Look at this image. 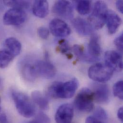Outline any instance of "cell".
I'll return each mask as SVG.
<instances>
[{
	"mask_svg": "<svg viewBox=\"0 0 123 123\" xmlns=\"http://www.w3.org/2000/svg\"><path fill=\"white\" fill-rule=\"evenodd\" d=\"M79 85V81L75 78L65 82L56 81L49 87L48 94L54 99L70 98L75 93Z\"/></svg>",
	"mask_w": 123,
	"mask_h": 123,
	"instance_id": "cell-1",
	"label": "cell"
},
{
	"mask_svg": "<svg viewBox=\"0 0 123 123\" xmlns=\"http://www.w3.org/2000/svg\"><path fill=\"white\" fill-rule=\"evenodd\" d=\"M11 95L16 109L20 115L27 118L35 115L36 108L34 103L27 95L17 90H12Z\"/></svg>",
	"mask_w": 123,
	"mask_h": 123,
	"instance_id": "cell-2",
	"label": "cell"
},
{
	"mask_svg": "<svg viewBox=\"0 0 123 123\" xmlns=\"http://www.w3.org/2000/svg\"><path fill=\"white\" fill-rule=\"evenodd\" d=\"M108 11L106 4L104 1H97L94 3L88 18V22L94 29H99L103 27L105 24Z\"/></svg>",
	"mask_w": 123,
	"mask_h": 123,
	"instance_id": "cell-3",
	"label": "cell"
},
{
	"mask_svg": "<svg viewBox=\"0 0 123 123\" xmlns=\"http://www.w3.org/2000/svg\"><path fill=\"white\" fill-rule=\"evenodd\" d=\"M93 92L90 89L82 88L77 94L74 100L76 108L83 112L91 111L94 107Z\"/></svg>",
	"mask_w": 123,
	"mask_h": 123,
	"instance_id": "cell-4",
	"label": "cell"
},
{
	"mask_svg": "<svg viewBox=\"0 0 123 123\" xmlns=\"http://www.w3.org/2000/svg\"><path fill=\"white\" fill-rule=\"evenodd\" d=\"M114 71L105 64H96L88 70V76L91 79L99 83H104L112 78Z\"/></svg>",
	"mask_w": 123,
	"mask_h": 123,
	"instance_id": "cell-5",
	"label": "cell"
},
{
	"mask_svg": "<svg viewBox=\"0 0 123 123\" xmlns=\"http://www.w3.org/2000/svg\"><path fill=\"white\" fill-rule=\"evenodd\" d=\"M27 15L23 10L11 8L8 10L3 17V22L7 25H19L25 22Z\"/></svg>",
	"mask_w": 123,
	"mask_h": 123,
	"instance_id": "cell-6",
	"label": "cell"
},
{
	"mask_svg": "<svg viewBox=\"0 0 123 123\" xmlns=\"http://www.w3.org/2000/svg\"><path fill=\"white\" fill-rule=\"evenodd\" d=\"M37 75L46 79H50L55 77L57 73L55 67L48 60H39L34 62Z\"/></svg>",
	"mask_w": 123,
	"mask_h": 123,
	"instance_id": "cell-7",
	"label": "cell"
},
{
	"mask_svg": "<svg viewBox=\"0 0 123 123\" xmlns=\"http://www.w3.org/2000/svg\"><path fill=\"white\" fill-rule=\"evenodd\" d=\"M105 64L114 71H120L123 69V59L121 53L115 50H110L105 54Z\"/></svg>",
	"mask_w": 123,
	"mask_h": 123,
	"instance_id": "cell-8",
	"label": "cell"
},
{
	"mask_svg": "<svg viewBox=\"0 0 123 123\" xmlns=\"http://www.w3.org/2000/svg\"><path fill=\"white\" fill-rule=\"evenodd\" d=\"M53 12L66 19H71L73 16V9L71 3L67 0H58L54 4Z\"/></svg>",
	"mask_w": 123,
	"mask_h": 123,
	"instance_id": "cell-9",
	"label": "cell"
},
{
	"mask_svg": "<svg viewBox=\"0 0 123 123\" xmlns=\"http://www.w3.org/2000/svg\"><path fill=\"white\" fill-rule=\"evenodd\" d=\"M49 27L52 35L57 37H66L71 33V29L68 24L60 19H53L50 22Z\"/></svg>",
	"mask_w": 123,
	"mask_h": 123,
	"instance_id": "cell-10",
	"label": "cell"
},
{
	"mask_svg": "<svg viewBox=\"0 0 123 123\" xmlns=\"http://www.w3.org/2000/svg\"><path fill=\"white\" fill-rule=\"evenodd\" d=\"M74 115V109L70 104H65L61 105L55 114L57 123H71Z\"/></svg>",
	"mask_w": 123,
	"mask_h": 123,
	"instance_id": "cell-11",
	"label": "cell"
},
{
	"mask_svg": "<svg viewBox=\"0 0 123 123\" xmlns=\"http://www.w3.org/2000/svg\"><path fill=\"white\" fill-rule=\"evenodd\" d=\"M72 25L77 33L81 36H87L92 35L94 29L88 21L80 17L72 20Z\"/></svg>",
	"mask_w": 123,
	"mask_h": 123,
	"instance_id": "cell-12",
	"label": "cell"
},
{
	"mask_svg": "<svg viewBox=\"0 0 123 123\" xmlns=\"http://www.w3.org/2000/svg\"><path fill=\"white\" fill-rule=\"evenodd\" d=\"M94 99L98 103L106 104L110 100V91L105 84H96L94 88Z\"/></svg>",
	"mask_w": 123,
	"mask_h": 123,
	"instance_id": "cell-13",
	"label": "cell"
},
{
	"mask_svg": "<svg viewBox=\"0 0 123 123\" xmlns=\"http://www.w3.org/2000/svg\"><path fill=\"white\" fill-rule=\"evenodd\" d=\"M105 23L107 25L108 33L110 35L115 34L122 23L119 15L113 11L108 10L106 15Z\"/></svg>",
	"mask_w": 123,
	"mask_h": 123,
	"instance_id": "cell-14",
	"label": "cell"
},
{
	"mask_svg": "<svg viewBox=\"0 0 123 123\" xmlns=\"http://www.w3.org/2000/svg\"><path fill=\"white\" fill-rule=\"evenodd\" d=\"M21 71L24 78L27 81H34L38 77L34 63L24 62L21 64Z\"/></svg>",
	"mask_w": 123,
	"mask_h": 123,
	"instance_id": "cell-15",
	"label": "cell"
},
{
	"mask_svg": "<svg viewBox=\"0 0 123 123\" xmlns=\"http://www.w3.org/2000/svg\"><path fill=\"white\" fill-rule=\"evenodd\" d=\"M32 11L36 16L40 18H45L49 12V5L48 1L45 0L35 1L32 7Z\"/></svg>",
	"mask_w": 123,
	"mask_h": 123,
	"instance_id": "cell-16",
	"label": "cell"
},
{
	"mask_svg": "<svg viewBox=\"0 0 123 123\" xmlns=\"http://www.w3.org/2000/svg\"><path fill=\"white\" fill-rule=\"evenodd\" d=\"M88 49L89 55L91 57L97 59V58L100 55L101 53L99 37L97 35L94 34L92 35Z\"/></svg>",
	"mask_w": 123,
	"mask_h": 123,
	"instance_id": "cell-17",
	"label": "cell"
},
{
	"mask_svg": "<svg viewBox=\"0 0 123 123\" xmlns=\"http://www.w3.org/2000/svg\"><path fill=\"white\" fill-rule=\"evenodd\" d=\"M5 46L7 49L10 51L14 57L18 56L22 50L21 43L16 38L14 37L7 38L5 41Z\"/></svg>",
	"mask_w": 123,
	"mask_h": 123,
	"instance_id": "cell-18",
	"label": "cell"
},
{
	"mask_svg": "<svg viewBox=\"0 0 123 123\" xmlns=\"http://www.w3.org/2000/svg\"><path fill=\"white\" fill-rule=\"evenodd\" d=\"M31 97L34 103L36 104L41 109L47 110L49 108V101L41 92L38 91L33 92Z\"/></svg>",
	"mask_w": 123,
	"mask_h": 123,
	"instance_id": "cell-19",
	"label": "cell"
},
{
	"mask_svg": "<svg viewBox=\"0 0 123 123\" xmlns=\"http://www.w3.org/2000/svg\"><path fill=\"white\" fill-rule=\"evenodd\" d=\"M73 52L80 60L83 62H93L97 61L96 59L91 57L89 55H87L84 51V48L81 46L75 45L73 47Z\"/></svg>",
	"mask_w": 123,
	"mask_h": 123,
	"instance_id": "cell-20",
	"label": "cell"
},
{
	"mask_svg": "<svg viewBox=\"0 0 123 123\" xmlns=\"http://www.w3.org/2000/svg\"><path fill=\"white\" fill-rule=\"evenodd\" d=\"M14 58V56L7 49H0V68L7 67Z\"/></svg>",
	"mask_w": 123,
	"mask_h": 123,
	"instance_id": "cell-21",
	"label": "cell"
},
{
	"mask_svg": "<svg viewBox=\"0 0 123 123\" xmlns=\"http://www.w3.org/2000/svg\"><path fill=\"white\" fill-rule=\"evenodd\" d=\"M3 3L5 5L24 10L28 9L30 6L31 2L28 0H4Z\"/></svg>",
	"mask_w": 123,
	"mask_h": 123,
	"instance_id": "cell-22",
	"label": "cell"
},
{
	"mask_svg": "<svg viewBox=\"0 0 123 123\" xmlns=\"http://www.w3.org/2000/svg\"><path fill=\"white\" fill-rule=\"evenodd\" d=\"M75 3L76 9L80 14L85 15L90 12L91 9L90 0H77Z\"/></svg>",
	"mask_w": 123,
	"mask_h": 123,
	"instance_id": "cell-23",
	"label": "cell"
},
{
	"mask_svg": "<svg viewBox=\"0 0 123 123\" xmlns=\"http://www.w3.org/2000/svg\"><path fill=\"white\" fill-rule=\"evenodd\" d=\"M113 93L118 99H123V81L122 80L117 81L113 86Z\"/></svg>",
	"mask_w": 123,
	"mask_h": 123,
	"instance_id": "cell-24",
	"label": "cell"
},
{
	"mask_svg": "<svg viewBox=\"0 0 123 123\" xmlns=\"http://www.w3.org/2000/svg\"><path fill=\"white\" fill-rule=\"evenodd\" d=\"M95 118L99 120H106L108 117L106 111L102 107H98L96 108L93 114Z\"/></svg>",
	"mask_w": 123,
	"mask_h": 123,
	"instance_id": "cell-25",
	"label": "cell"
},
{
	"mask_svg": "<svg viewBox=\"0 0 123 123\" xmlns=\"http://www.w3.org/2000/svg\"><path fill=\"white\" fill-rule=\"evenodd\" d=\"M58 50L62 54H66L69 50L70 48L68 42L65 39H61L59 41Z\"/></svg>",
	"mask_w": 123,
	"mask_h": 123,
	"instance_id": "cell-26",
	"label": "cell"
},
{
	"mask_svg": "<svg viewBox=\"0 0 123 123\" xmlns=\"http://www.w3.org/2000/svg\"><path fill=\"white\" fill-rule=\"evenodd\" d=\"M35 120L38 123H50V120L49 117L42 112L39 113L36 116Z\"/></svg>",
	"mask_w": 123,
	"mask_h": 123,
	"instance_id": "cell-27",
	"label": "cell"
},
{
	"mask_svg": "<svg viewBox=\"0 0 123 123\" xmlns=\"http://www.w3.org/2000/svg\"><path fill=\"white\" fill-rule=\"evenodd\" d=\"M37 34L41 38L47 39L49 36V31L45 27H40L37 30Z\"/></svg>",
	"mask_w": 123,
	"mask_h": 123,
	"instance_id": "cell-28",
	"label": "cell"
},
{
	"mask_svg": "<svg viewBox=\"0 0 123 123\" xmlns=\"http://www.w3.org/2000/svg\"><path fill=\"white\" fill-rule=\"evenodd\" d=\"M115 46L117 47L118 50L121 52H123V34L121 33L117 37L114 41Z\"/></svg>",
	"mask_w": 123,
	"mask_h": 123,
	"instance_id": "cell-29",
	"label": "cell"
},
{
	"mask_svg": "<svg viewBox=\"0 0 123 123\" xmlns=\"http://www.w3.org/2000/svg\"><path fill=\"white\" fill-rule=\"evenodd\" d=\"M0 123H11L7 116L0 107Z\"/></svg>",
	"mask_w": 123,
	"mask_h": 123,
	"instance_id": "cell-30",
	"label": "cell"
},
{
	"mask_svg": "<svg viewBox=\"0 0 123 123\" xmlns=\"http://www.w3.org/2000/svg\"><path fill=\"white\" fill-rule=\"evenodd\" d=\"M85 123H104L93 117H88L85 120Z\"/></svg>",
	"mask_w": 123,
	"mask_h": 123,
	"instance_id": "cell-31",
	"label": "cell"
},
{
	"mask_svg": "<svg viewBox=\"0 0 123 123\" xmlns=\"http://www.w3.org/2000/svg\"><path fill=\"white\" fill-rule=\"evenodd\" d=\"M117 8L121 13H123V2L122 0H117L116 3Z\"/></svg>",
	"mask_w": 123,
	"mask_h": 123,
	"instance_id": "cell-32",
	"label": "cell"
},
{
	"mask_svg": "<svg viewBox=\"0 0 123 123\" xmlns=\"http://www.w3.org/2000/svg\"><path fill=\"white\" fill-rule=\"evenodd\" d=\"M117 117H118V118L119 119V120H120L121 122H123V107H121V108H120L118 109V111H117Z\"/></svg>",
	"mask_w": 123,
	"mask_h": 123,
	"instance_id": "cell-33",
	"label": "cell"
},
{
	"mask_svg": "<svg viewBox=\"0 0 123 123\" xmlns=\"http://www.w3.org/2000/svg\"><path fill=\"white\" fill-rule=\"evenodd\" d=\"M3 5H4L3 1H0V12H1L3 8Z\"/></svg>",
	"mask_w": 123,
	"mask_h": 123,
	"instance_id": "cell-34",
	"label": "cell"
},
{
	"mask_svg": "<svg viewBox=\"0 0 123 123\" xmlns=\"http://www.w3.org/2000/svg\"><path fill=\"white\" fill-rule=\"evenodd\" d=\"M27 123H38L37 121L35 119L34 120H32V121H29L28 122H27Z\"/></svg>",
	"mask_w": 123,
	"mask_h": 123,
	"instance_id": "cell-35",
	"label": "cell"
},
{
	"mask_svg": "<svg viewBox=\"0 0 123 123\" xmlns=\"http://www.w3.org/2000/svg\"><path fill=\"white\" fill-rule=\"evenodd\" d=\"M1 85H2V81H1V79L0 78V87L1 86Z\"/></svg>",
	"mask_w": 123,
	"mask_h": 123,
	"instance_id": "cell-36",
	"label": "cell"
},
{
	"mask_svg": "<svg viewBox=\"0 0 123 123\" xmlns=\"http://www.w3.org/2000/svg\"></svg>",
	"mask_w": 123,
	"mask_h": 123,
	"instance_id": "cell-37",
	"label": "cell"
}]
</instances>
